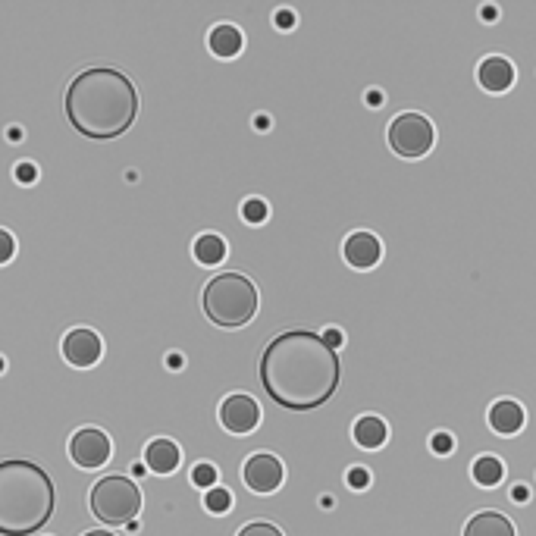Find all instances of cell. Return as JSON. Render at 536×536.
<instances>
[{
	"instance_id": "1",
	"label": "cell",
	"mask_w": 536,
	"mask_h": 536,
	"mask_svg": "<svg viewBox=\"0 0 536 536\" xmlns=\"http://www.w3.org/2000/svg\"><path fill=\"white\" fill-rule=\"evenodd\" d=\"M261 386L286 411H314L336 395L342 380L339 355L320 333H279L261 355Z\"/></svg>"
},
{
	"instance_id": "2",
	"label": "cell",
	"mask_w": 536,
	"mask_h": 536,
	"mask_svg": "<svg viewBox=\"0 0 536 536\" xmlns=\"http://www.w3.org/2000/svg\"><path fill=\"white\" fill-rule=\"evenodd\" d=\"M66 116L73 129L95 142L120 138L138 116V91L120 69L95 66L79 73L66 88Z\"/></svg>"
},
{
	"instance_id": "3",
	"label": "cell",
	"mask_w": 536,
	"mask_h": 536,
	"mask_svg": "<svg viewBox=\"0 0 536 536\" xmlns=\"http://www.w3.org/2000/svg\"><path fill=\"white\" fill-rule=\"evenodd\" d=\"M57 508L51 474L35 461H0V536H32Z\"/></svg>"
},
{
	"instance_id": "4",
	"label": "cell",
	"mask_w": 536,
	"mask_h": 536,
	"mask_svg": "<svg viewBox=\"0 0 536 536\" xmlns=\"http://www.w3.org/2000/svg\"><path fill=\"white\" fill-rule=\"evenodd\" d=\"M201 308L214 326L239 330L258 314V289L242 273H220L201 292Z\"/></svg>"
},
{
	"instance_id": "5",
	"label": "cell",
	"mask_w": 536,
	"mask_h": 536,
	"mask_svg": "<svg viewBox=\"0 0 536 536\" xmlns=\"http://www.w3.org/2000/svg\"><path fill=\"white\" fill-rule=\"evenodd\" d=\"M138 511H142V489L123 474L101 477L91 489V515L107 527H129Z\"/></svg>"
},
{
	"instance_id": "6",
	"label": "cell",
	"mask_w": 536,
	"mask_h": 536,
	"mask_svg": "<svg viewBox=\"0 0 536 536\" xmlns=\"http://www.w3.org/2000/svg\"><path fill=\"white\" fill-rule=\"evenodd\" d=\"M433 142H436L433 123L421 113H399L389 123V148L405 160H417L430 154Z\"/></svg>"
},
{
	"instance_id": "7",
	"label": "cell",
	"mask_w": 536,
	"mask_h": 536,
	"mask_svg": "<svg viewBox=\"0 0 536 536\" xmlns=\"http://www.w3.org/2000/svg\"><path fill=\"white\" fill-rule=\"evenodd\" d=\"M69 458H73L85 471L101 468V464L110 461V436L98 427L79 430L73 439H69Z\"/></svg>"
},
{
	"instance_id": "8",
	"label": "cell",
	"mask_w": 536,
	"mask_h": 536,
	"mask_svg": "<svg viewBox=\"0 0 536 536\" xmlns=\"http://www.w3.org/2000/svg\"><path fill=\"white\" fill-rule=\"evenodd\" d=\"M242 480L245 486L251 489V493H261V496H270L276 493L279 486H283V461H279L276 455H251L245 461L242 468Z\"/></svg>"
},
{
	"instance_id": "9",
	"label": "cell",
	"mask_w": 536,
	"mask_h": 536,
	"mask_svg": "<svg viewBox=\"0 0 536 536\" xmlns=\"http://www.w3.org/2000/svg\"><path fill=\"white\" fill-rule=\"evenodd\" d=\"M220 424L229 433H251L254 427L261 424V405L251 399V395H226L220 405Z\"/></svg>"
},
{
	"instance_id": "10",
	"label": "cell",
	"mask_w": 536,
	"mask_h": 536,
	"mask_svg": "<svg viewBox=\"0 0 536 536\" xmlns=\"http://www.w3.org/2000/svg\"><path fill=\"white\" fill-rule=\"evenodd\" d=\"M101 352H104L101 336L95 330H85V326L69 330L63 339V358L73 367H95L101 361Z\"/></svg>"
},
{
	"instance_id": "11",
	"label": "cell",
	"mask_w": 536,
	"mask_h": 536,
	"mask_svg": "<svg viewBox=\"0 0 536 536\" xmlns=\"http://www.w3.org/2000/svg\"><path fill=\"white\" fill-rule=\"evenodd\" d=\"M345 264L355 267V270H370L377 267L380 258H383V245L380 239L374 236V232H352V236L345 239Z\"/></svg>"
},
{
	"instance_id": "12",
	"label": "cell",
	"mask_w": 536,
	"mask_h": 536,
	"mask_svg": "<svg viewBox=\"0 0 536 536\" xmlns=\"http://www.w3.org/2000/svg\"><path fill=\"white\" fill-rule=\"evenodd\" d=\"M477 79L489 95H502V91L515 85V66L505 57H486L477 69Z\"/></svg>"
},
{
	"instance_id": "13",
	"label": "cell",
	"mask_w": 536,
	"mask_h": 536,
	"mask_svg": "<svg viewBox=\"0 0 536 536\" xmlns=\"http://www.w3.org/2000/svg\"><path fill=\"white\" fill-rule=\"evenodd\" d=\"M489 427L499 436H515L524 427V408L515 399H499L489 408Z\"/></svg>"
},
{
	"instance_id": "14",
	"label": "cell",
	"mask_w": 536,
	"mask_h": 536,
	"mask_svg": "<svg viewBox=\"0 0 536 536\" xmlns=\"http://www.w3.org/2000/svg\"><path fill=\"white\" fill-rule=\"evenodd\" d=\"M464 536H518L515 524H511L499 511H480L468 524H464Z\"/></svg>"
},
{
	"instance_id": "15",
	"label": "cell",
	"mask_w": 536,
	"mask_h": 536,
	"mask_svg": "<svg viewBox=\"0 0 536 536\" xmlns=\"http://www.w3.org/2000/svg\"><path fill=\"white\" fill-rule=\"evenodd\" d=\"M179 446L170 439H154L151 446L145 449V461H148V468L154 474H173L179 468Z\"/></svg>"
},
{
	"instance_id": "16",
	"label": "cell",
	"mask_w": 536,
	"mask_h": 536,
	"mask_svg": "<svg viewBox=\"0 0 536 536\" xmlns=\"http://www.w3.org/2000/svg\"><path fill=\"white\" fill-rule=\"evenodd\" d=\"M352 436H355V442L361 449H380L383 442L389 439V427L380 421V417L367 414V417H358V421H355Z\"/></svg>"
},
{
	"instance_id": "17",
	"label": "cell",
	"mask_w": 536,
	"mask_h": 536,
	"mask_svg": "<svg viewBox=\"0 0 536 536\" xmlns=\"http://www.w3.org/2000/svg\"><path fill=\"white\" fill-rule=\"evenodd\" d=\"M207 41H211V51L217 57H236L242 51V32L236 26H217Z\"/></svg>"
},
{
	"instance_id": "18",
	"label": "cell",
	"mask_w": 536,
	"mask_h": 536,
	"mask_svg": "<svg viewBox=\"0 0 536 536\" xmlns=\"http://www.w3.org/2000/svg\"><path fill=\"white\" fill-rule=\"evenodd\" d=\"M195 258L207 267H214L226 258V242L220 236H214V232H207V236H201L195 242Z\"/></svg>"
},
{
	"instance_id": "19",
	"label": "cell",
	"mask_w": 536,
	"mask_h": 536,
	"mask_svg": "<svg viewBox=\"0 0 536 536\" xmlns=\"http://www.w3.org/2000/svg\"><path fill=\"white\" fill-rule=\"evenodd\" d=\"M502 477H505V464H502L499 458L483 455V458L474 461V480H477L480 486H499Z\"/></svg>"
},
{
	"instance_id": "20",
	"label": "cell",
	"mask_w": 536,
	"mask_h": 536,
	"mask_svg": "<svg viewBox=\"0 0 536 536\" xmlns=\"http://www.w3.org/2000/svg\"><path fill=\"white\" fill-rule=\"evenodd\" d=\"M242 217H245V223H251V226L264 223V220H267V204H264L261 198H248V201L242 204Z\"/></svg>"
},
{
	"instance_id": "21",
	"label": "cell",
	"mask_w": 536,
	"mask_h": 536,
	"mask_svg": "<svg viewBox=\"0 0 536 536\" xmlns=\"http://www.w3.org/2000/svg\"><path fill=\"white\" fill-rule=\"evenodd\" d=\"M204 505H207V511H214V515H223V511L232 508L229 489H211V493H207V499H204Z\"/></svg>"
},
{
	"instance_id": "22",
	"label": "cell",
	"mask_w": 536,
	"mask_h": 536,
	"mask_svg": "<svg viewBox=\"0 0 536 536\" xmlns=\"http://www.w3.org/2000/svg\"><path fill=\"white\" fill-rule=\"evenodd\" d=\"M239 536H283V530L270 521H251L239 530Z\"/></svg>"
},
{
	"instance_id": "23",
	"label": "cell",
	"mask_w": 536,
	"mask_h": 536,
	"mask_svg": "<svg viewBox=\"0 0 536 536\" xmlns=\"http://www.w3.org/2000/svg\"><path fill=\"white\" fill-rule=\"evenodd\" d=\"M192 483L195 486H204V489H211L217 483V468L214 464H198V468L192 471Z\"/></svg>"
},
{
	"instance_id": "24",
	"label": "cell",
	"mask_w": 536,
	"mask_h": 536,
	"mask_svg": "<svg viewBox=\"0 0 536 536\" xmlns=\"http://www.w3.org/2000/svg\"><path fill=\"white\" fill-rule=\"evenodd\" d=\"M430 449H433L436 455H449V452L455 449L452 433H433V436H430Z\"/></svg>"
},
{
	"instance_id": "25",
	"label": "cell",
	"mask_w": 536,
	"mask_h": 536,
	"mask_svg": "<svg viewBox=\"0 0 536 536\" xmlns=\"http://www.w3.org/2000/svg\"><path fill=\"white\" fill-rule=\"evenodd\" d=\"M13 254H16V242L7 229H0V264H7L13 261Z\"/></svg>"
},
{
	"instance_id": "26",
	"label": "cell",
	"mask_w": 536,
	"mask_h": 536,
	"mask_svg": "<svg viewBox=\"0 0 536 536\" xmlns=\"http://www.w3.org/2000/svg\"><path fill=\"white\" fill-rule=\"evenodd\" d=\"M348 486H352V489H367L370 486V471L367 468H352V471H348Z\"/></svg>"
},
{
	"instance_id": "27",
	"label": "cell",
	"mask_w": 536,
	"mask_h": 536,
	"mask_svg": "<svg viewBox=\"0 0 536 536\" xmlns=\"http://www.w3.org/2000/svg\"><path fill=\"white\" fill-rule=\"evenodd\" d=\"M16 179H19L22 185H32V182L38 179V170L32 167V163H19V167H16Z\"/></svg>"
},
{
	"instance_id": "28",
	"label": "cell",
	"mask_w": 536,
	"mask_h": 536,
	"mask_svg": "<svg viewBox=\"0 0 536 536\" xmlns=\"http://www.w3.org/2000/svg\"><path fill=\"white\" fill-rule=\"evenodd\" d=\"M276 26H279V29H292V26H295V16H292L289 10H279V13H276Z\"/></svg>"
},
{
	"instance_id": "29",
	"label": "cell",
	"mask_w": 536,
	"mask_h": 536,
	"mask_svg": "<svg viewBox=\"0 0 536 536\" xmlns=\"http://www.w3.org/2000/svg\"><path fill=\"white\" fill-rule=\"evenodd\" d=\"M323 342L336 352V348L342 345V333H339V330H326V333H323Z\"/></svg>"
},
{
	"instance_id": "30",
	"label": "cell",
	"mask_w": 536,
	"mask_h": 536,
	"mask_svg": "<svg viewBox=\"0 0 536 536\" xmlns=\"http://www.w3.org/2000/svg\"><path fill=\"white\" fill-rule=\"evenodd\" d=\"M511 499H515V502H527V499H530V486L518 483L515 489H511Z\"/></svg>"
},
{
	"instance_id": "31",
	"label": "cell",
	"mask_w": 536,
	"mask_h": 536,
	"mask_svg": "<svg viewBox=\"0 0 536 536\" xmlns=\"http://www.w3.org/2000/svg\"><path fill=\"white\" fill-rule=\"evenodd\" d=\"M367 104H370V107H380V104H383V95H380V91H370V95H367Z\"/></svg>"
},
{
	"instance_id": "32",
	"label": "cell",
	"mask_w": 536,
	"mask_h": 536,
	"mask_svg": "<svg viewBox=\"0 0 536 536\" xmlns=\"http://www.w3.org/2000/svg\"><path fill=\"white\" fill-rule=\"evenodd\" d=\"M480 16H483L486 22H493V19L499 16V10H496V7H483V10H480Z\"/></svg>"
},
{
	"instance_id": "33",
	"label": "cell",
	"mask_w": 536,
	"mask_h": 536,
	"mask_svg": "<svg viewBox=\"0 0 536 536\" xmlns=\"http://www.w3.org/2000/svg\"><path fill=\"white\" fill-rule=\"evenodd\" d=\"M85 536H113V533H107V530H91V533H85Z\"/></svg>"
},
{
	"instance_id": "34",
	"label": "cell",
	"mask_w": 536,
	"mask_h": 536,
	"mask_svg": "<svg viewBox=\"0 0 536 536\" xmlns=\"http://www.w3.org/2000/svg\"><path fill=\"white\" fill-rule=\"evenodd\" d=\"M0 370H4V358H0Z\"/></svg>"
}]
</instances>
